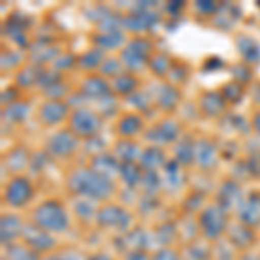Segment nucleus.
<instances>
[{"mask_svg":"<svg viewBox=\"0 0 260 260\" xmlns=\"http://www.w3.org/2000/svg\"><path fill=\"white\" fill-rule=\"evenodd\" d=\"M71 187L77 192L92 198H106L113 192V184L99 172L80 170L71 179Z\"/></svg>","mask_w":260,"mask_h":260,"instance_id":"nucleus-1","label":"nucleus"},{"mask_svg":"<svg viewBox=\"0 0 260 260\" xmlns=\"http://www.w3.org/2000/svg\"><path fill=\"white\" fill-rule=\"evenodd\" d=\"M35 220L39 224V228L49 231H62L68 225L66 213L61 208V205H57L56 201H49V203L42 205L35 213Z\"/></svg>","mask_w":260,"mask_h":260,"instance_id":"nucleus-2","label":"nucleus"},{"mask_svg":"<svg viewBox=\"0 0 260 260\" xmlns=\"http://www.w3.org/2000/svg\"><path fill=\"white\" fill-rule=\"evenodd\" d=\"M224 222H225L224 212L215 207L208 208V210L201 215V228H203L205 234L210 238L219 236L220 231L224 229Z\"/></svg>","mask_w":260,"mask_h":260,"instance_id":"nucleus-3","label":"nucleus"},{"mask_svg":"<svg viewBox=\"0 0 260 260\" xmlns=\"http://www.w3.org/2000/svg\"><path fill=\"white\" fill-rule=\"evenodd\" d=\"M31 196V186L26 179H16L9 184L6 191V198L11 205H24Z\"/></svg>","mask_w":260,"mask_h":260,"instance_id":"nucleus-4","label":"nucleus"},{"mask_svg":"<svg viewBox=\"0 0 260 260\" xmlns=\"http://www.w3.org/2000/svg\"><path fill=\"white\" fill-rule=\"evenodd\" d=\"M71 125L77 130L78 134H83V136H89V134H94L99 127V118L90 111H77L73 115V120H71Z\"/></svg>","mask_w":260,"mask_h":260,"instance_id":"nucleus-5","label":"nucleus"},{"mask_svg":"<svg viewBox=\"0 0 260 260\" xmlns=\"http://www.w3.org/2000/svg\"><path fill=\"white\" fill-rule=\"evenodd\" d=\"M99 222L108 228H127L128 225V215L121 208L108 207L103 208L99 213Z\"/></svg>","mask_w":260,"mask_h":260,"instance_id":"nucleus-6","label":"nucleus"},{"mask_svg":"<svg viewBox=\"0 0 260 260\" xmlns=\"http://www.w3.org/2000/svg\"><path fill=\"white\" fill-rule=\"evenodd\" d=\"M75 148H77V139L68 132L57 134V136H54L49 142V149L52 151L54 154H57V156H64V154L71 153Z\"/></svg>","mask_w":260,"mask_h":260,"instance_id":"nucleus-7","label":"nucleus"},{"mask_svg":"<svg viewBox=\"0 0 260 260\" xmlns=\"http://www.w3.org/2000/svg\"><path fill=\"white\" fill-rule=\"evenodd\" d=\"M24 238H26V241L37 250H45L54 245V241L50 240V236H47L45 233H42V231L39 228H35V225H30V228L24 229Z\"/></svg>","mask_w":260,"mask_h":260,"instance_id":"nucleus-8","label":"nucleus"},{"mask_svg":"<svg viewBox=\"0 0 260 260\" xmlns=\"http://www.w3.org/2000/svg\"><path fill=\"white\" fill-rule=\"evenodd\" d=\"M64 111L66 108L61 103H47L42 108V118L47 123H56V121H59L64 116Z\"/></svg>","mask_w":260,"mask_h":260,"instance_id":"nucleus-9","label":"nucleus"},{"mask_svg":"<svg viewBox=\"0 0 260 260\" xmlns=\"http://www.w3.org/2000/svg\"><path fill=\"white\" fill-rule=\"evenodd\" d=\"M21 231V222L18 217H4L2 220V240L4 241H11L14 240Z\"/></svg>","mask_w":260,"mask_h":260,"instance_id":"nucleus-10","label":"nucleus"},{"mask_svg":"<svg viewBox=\"0 0 260 260\" xmlns=\"http://www.w3.org/2000/svg\"><path fill=\"white\" fill-rule=\"evenodd\" d=\"M177 125L175 123H163V125H158L154 128V134H156V139L158 141H163V142H169L177 136Z\"/></svg>","mask_w":260,"mask_h":260,"instance_id":"nucleus-11","label":"nucleus"},{"mask_svg":"<svg viewBox=\"0 0 260 260\" xmlns=\"http://www.w3.org/2000/svg\"><path fill=\"white\" fill-rule=\"evenodd\" d=\"M240 49H241V52L245 54L246 59H250V61H257V59H258L260 49H258V45L255 44L253 40L243 39V40H241V44H240Z\"/></svg>","mask_w":260,"mask_h":260,"instance_id":"nucleus-12","label":"nucleus"},{"mask_svg":"<svg viewBox=\"0 0 260 260\" xmlns=\"http://www.w3.org/2000/svg\"><path fill=\"white\" fill-rule=\"evenodd\" d=\"M89 83H92V87L85 85V92L89 95H103L104 92L108 90L106 83H104L103 80H99V78H92V80H89Z\"/></svg>","mask_w":260,"mask_h":260,"instance_id":"nucleus-13","label":"nucleus"},{"mask_svg":"<svg viewBox=\"0 0 260 260\" xmlns=\"http://www.w3.org/2000/svg\"><path fill=\"white\" fill-rule=\"evenodd\" d=\"M201 148V154H200V163H203V165H210V163L215 161V151L210 144H207V142H203V144L200 146Z\"/></svg>","mask_w":260,"mask_h":260,"instance_id":"nucleus-14","label":"nucleus"},{"mask_svg":"<svg viewBox=\"0 0 260 260\" xmlns=\"http://www.w3.org/2000/svg\"><path fill=\"white\" fill-rule=\"evenodd\" d=\"M161 160H163L161 153H160V151H154V149H151V151H148V153H144V156H142V163H144L146 167H149V169L160 165Z\"/></svg>","mask_w":260,"mask_h":260,"instance_id":"nucleus-15","label":"nucleus"},{"mask_svg":"<svg viewBox=\"0 0 260 260\" xmlns=\"http://www.w3.org/2000/svg\"><path fill=\"white\" fill-rule=\"evenodd\" d=\"M120 174L123 175V179L128 184H136L137 179H139V170L132 165H123V169H120Z\"/></svg>","mask_w":260,"mask_h":260,"instance_id":"nucleus-16","label":"nucleus"},{"mask_svg":"<svg viewBox=\"0 0 260 260\" xmlns=\"http://www.w3.org/2000/svg\"><path fill=\"white\" fill-rule=\"evenodd\" d=\"M136 151H137V148L128 141L121 142L118 148H116V153H118L121 158H125V160H130V158H132V154H130V153H136Z\"/></svg>","mask_w":260,"mask_h":260,"instance_id":"nucleus-17","label":"nucleus"},{"mask_svg":"<svg viewBox=\"0 0 260 260\" xmlns=\"http://www.w3.org/2000/svg\"><path fill=\"white\" fill-rule=\"evenodd\" d=\"M11 260H37L35 255L28 250H21V248H12L11 251Z\"/></svg>","mask_w":260,"mask_h":260,"instance_id":"nucleus-18","label":"nucleus"},{"mask_svg":"<svg viewBox=\"0 0 260 260\" xmlns=\"http://www.w3.org/2000/svg\"><path fill=\"white\" fill-rule=\"evenodd\" d=\"M19 111L21 113H26L28 111V106L26 104H14V106H11L9 110H7L6 113H7V116H9V118H16V120H21V118H24L23 115H19Z\"/></svg>","mask_w":260,"mask_h":260,"instance_id":"nucleus-19","label":"nucleus"},{"mask_svg":"<svg viewBox=\"0 0 260 260\" xmlns=\"http://www.w3.org/2000/svg\"><path fill=\"white\" fill-rule=\"evenodd\" d=\"M134 78H130V77H120L118 80H116V90H120V92H128V90H132L134 89Z\"/></svg>","mask_w":260,"mask_h":260,"instance_id":"nucleus-20","label":"nucleus"},{"mask_svg":"<svg viewBox=\"0 0 260 260\" xmlns=\"http://www.w3.org/2000/svg\"><path fill=\"white\" fill-rule=\"evenodd\" d=\"M156 260H177V257L172 251H161V253L156 255Z\"/></svg>","mask_w":260,"mask_h":260,"instance_id":"nucleus-21","label":"nucleus"},{"mask_svg":"<svg viewBox=\"0 0 260 260\" xmlns=\"http://www.w3.org/2000/svg\"><path fill=\"white\" fill-rule=\"evenodd\" d=\"M128 260H148V258H146L142 253H132V255H130V258H128Z\"/></svg>","mask_w":260,"mask_h":260,"instance_id":"nucleus-22","label":"nucleus"},{"mask_svg":"<svg viewBox=\"0 0 260 260\" xmlns=\"http://www.w3.org/2000/svg\"><path fill=\"white\" fill-rule=\"evenodd\" d=\"M92 260H110V258H108V257H103V255H98V257H94Z\"/></svg>","mask_w":260,"mask_h":260,"instance_id":"nucleus-23","label":"nucleus"},{"mask_svg":"<svg viewBox=\"0 0 260 260\" xmlns=\"http://www.w3.org/2000/svg\"><path fill=\"white\" fill-rule=\"evenodd\" d=\"M255 123H257V128L260 130V115H258V118H257V121H255Z\"/></svg>","mask_w":260,"mask_h":260,"instance_id":"nucleus-24","label":"nucleus"}]
</instances>
